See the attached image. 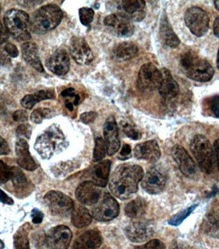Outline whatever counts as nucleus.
Wrapping results in <instances>:
<instances>
[{
    "instance_id": "5fc2aeb1",
    "label": "nucleus",
    "mask_w": 219,
    "mask_h": 249,
    "mask_svg": "<svg viewBox=\"0 0 219 249\" xmlns=\"http://www.w3.org/2000/svg\"><path fill=\"white\" fill-rule=\"evenodd\" d=\"M61 96L66 98V97H71V98H75L76 95L74 94V89L73 88H70L66 89V90L63 91L61 93Z\"/></svg>"
},
{
    "instance_id": "423d86ee",
    "label": "nucleus",
    "mask_w": 219,
    "mask_h": 249,
    "mask_svg": "<svg viewBox=\"0 0 219 249\" xmlns=\"http://www.w3.org/2000/svg\"><path fill=\"white\" fill-rule=\"evenodd\" d=\"M4 24L8 33L17 40L24 41L31 38L29 30L30 17L23 11L11 9L4 16Z\"/></svg>"
},
{
    "instance_id": "7ed1b4c3",
    "label": "nucleus",
    "mask_w": 219,
    "mask_h": 249,
    "mask_svg": "<svg viewBox=\"0 0 219 249\" xmlns=\"http://www.w3.org/2000/svg\"><path fill=\"white\" fill-rule=\"evenodd\" d=\"M63 18L62 10L54 4L40 7L30 18V30L34 34L43 35L57 27Z\"/></svg>"
},
{
    "instance_id": "1a4fd4ad",
    "label": "nucleus",
    "mask_w": 219,
    "mask_h": 249,
    "mask_svg": "<svg viewBox=\"0 0 219 249\" xmlns=\"http://www.w3.org/2000/svg\"><path fill=\"white\" fill-rule=\"evenodd\" d=\"M104 24L110 28L113 34L119 37H131L135 32V26L128 16L123 14H111L104 19Z\"/></svg>"
},
{
    "instance_id": "72a5a7b5",
    "label": "nucleus",
    "mask_w": 219,
    "mask_h": 249,
    "mask_svg": "<svg viewBox=\"0 0 219 249\" xmlns=\"http://www.w3.org/2000/svg\"><path fill=\"white\" fill-rule=\"evenodd\" d=\"M14 249H30L27 231L23 227L14 236Z\"/></svg>"
},
{
    "instance_id": "7c9ffc66",
    "label": "nucleus",
    "mask_w": 219,
    "mask_h": 249,
    "mask_svg": "<svg viewBox=\"0 0 219 249\" xmlns=\"http://www.w3.org/2000/svg\"><path fill=\"white\" fill-rule=\"evenodd\" d=\"M146 204L145 200L138 198L132 201L129 202L126 206L125 213L131 218L141 217L146 213Z\"/></svg>"
},
{
    "instance_id": "4468645a",
    "label": "nucleus",
    "mask_w": 219,
    "mask_h": 249,
    "mask_svg": "<svg viewBox=\"0 0 219 249\" xmlns=\"http://www.w3.org/2000/svg\"><path fill=\"white\" fill-rule=\"evenodd\" d=\"M103 135L106 145L107 153L109 156L116 153L120 148V140L119 137L118 126L114 117L109 116L103 126Z\"/></svg>"
},
{
    "instance_id": "052dcab7",
    "label": "nucleus",
    "mask_w": 219,
    "mask_h": 249,
    "mask_svg": "<svg viewBox=\"0 0 219 249\" xmlns=\"http://www.w3.org/2000/svg\"><path fill=\"white\" fill-rule=\"evenodd\" d=\"M170 249H178L177 245H176V244L174 245V246H172V248H170Z\"/></svg>"
},
{
    "instance_id": "4d7b16f0",
    "label": "nucleus",
    "mask_w": 219,
    "mask_h": 249,
    "mask_svg": "<svg viewBox=\"0 0 219 249\" xmlns=\"http://www.w3.org/2000/svg\"><path fill=\"white\" fill-rule=\"evenodd\" d=\"M65 105H66V108H68L69 110L71 111V112L73 111V108H74V107H73V103L70 102V101H69L68 100H67L66 103H65Z\"/></svg>"
},
{
    "instance_id": "680f3d73",
    "label": "nucleus",
    "mask_w": 219,
    "mask_h": 249,
    "mask_svg": "<svg viewBox=\"0 0 219 249\" xmlns=\"http://www.w3.org/2000/svg\"><path fill=\"white\" fill-rule=\"evenodd\" d=\"M218 69L219 70V50L218 54Z\"/></svg>"
},
{
    "instance_id": "37998d69",
    "label": "nucleus",
    "mask_w": 219,
    "mask_h": 249,
    "mask_svg": "<svg viewBox=\"0 0 219 249\" xmlns=\"http://www.w3.org/2000/svg\"><path fill=\"white\" fill-rule=\"evenodd\" d=\"M97 117V113L95 112H89L82 113L80 115V121L85 124L94 122Z\"/></svg>"
},
{
    "instance_id": "a211bd4d",
    "label": "nucleus",
    "mask_w": 219,
    "mask_h": 249,
    "mask_svg": "<svg viewBox=\"0 0 219 249\" xmlns=\"http://www.w3.org/2000/svg\"><path fill=\"white\" fill-rule=\"evenodd\" d=\"M101 194L99 187L92 181H85L77 188L75 196L80 203L84 205L92 206L98 202Z\"/></svg>"
},
{
    "instance_id": "c756f323",
    "label": "nucleus",
    "mask_w": 219,
    "mask_h": 249,
    "mask_svg": "<svg viewBox=\"0 0 219 249\" xmlns=\"http://www.w3.org/2000/svg\"><path fill=\"white\" fill-rule=\"evenodd\" d=\"M92 216L88 210L81 206L74 207L72 212V222L76 228H86L92 222Z\"/></svg>"
},
{
    "instance_id": "4c0bfd02",
    "label": "nucleus",
    "mask_w": 219,
    "mask_h": 249,
    "mask_svg": "<svg viewBox=\"0 0 219 249\" xmlns=\"http://www.w3.org/2000/svg\"><path fill=\"white\" fill-rule=\"evenodd\" d=\"M94 11L88 7L81 8L79 10V17L81 23L85 26H89L94 19Z\"/></svg>"
},
{
    "instance_id": "f257e3e1",
    "label": "nucleus",
    "mask_w": 219,
    "mask_h": 249,
    "mask_svg": "<svg viewBox=\"0 0 219 249\" xmlns=\"http://www.w3.org/2000/svg\"><path fill=\"white\" fill-rule=\"evenodd\" d=\"M144 175L143 169L140 166L129 163L122 164L113 171L110 179V190L119 199H128L137 192Z\"/></svg>"
},
{
    "instance_id": "e433bc0d",
    "label": "nucleus",
    "mask_w": 219,
    "mask_h": 249,
    "mask_svg": "<svg viewBox=\"0 0 219 249\" xmlns=\"http://www.w3.org/2000/svg\"><path fill=\"white\" fill-rule=\"evenodd\" d=\"M198 205H193L188 208L187 209L183 210L181 212L178 213V214L172 216L169 220V224L173 226H178L181 224L183 220H185L190 214L192 213V212L197 208Z\"/></svg>"
},
{
    "instance_id": "09e8293b",
    "label": "nucleus",
    "mask_w": 219,
    "mask_h": 249,
    "mask_svg": "<svg viewBox=\"0 0 219 249\" xmlns=\"http://www.w3.org/2000/svg\"><path fill=\"white\" fill-rule=\"evenodd\" d=\"M31 216L32 222L36 224L41 223L42 220H43V213L36 208L32 210Z\"/></svg>"
},
{
    "instance_id": "9b49d317",
    "label": "nucleus",
    "mask_w": 219,
    "mask_h": 249,
    "mask_svg": "<svg viewBox=\"0 0 219 249\" xmlns=\"http://www.w3.org/2000/svg\"><path fill=\"white\" fill-rule=\"evenodd\" d=\"M120 208L117 200L109 194L104 196L103 199L92 211L95 219L99 222H109L119 215Z\"/></svg>"
},
{
    "instance_id": "39448f33",
    "label": "nucleus",
    "mask_w": 219,
    "mask_h": 249,
    "mask_svg": "<svg viewBox=\"0 0 219 249\" xmlns=\"http://www.w3.org/2000/svg\"><path fill=\"white\" fill-rule=\"evenodd\" d=\"M190 150L201 170L206 174L212 173L215 167V155L209 140L204 135H196L190 142Z\"/></svg>"
},
{
    "instance_id": "a878e982",
    "label": "nucleus",
    "mask_w": 219,
    "mask_h": 249,
    "mask_svg": "<svg viewBox=\"0 0 219 249\" xmlns=\"http://www.w3.org/2000/svg\"><path fill=\"white\" fill-rule=\"evenodd\" d=\"M160 36L162 42L170 48H176L180 44L179 38L172 29L165 15L162 16L160 22Z\"/></svg>"
},
{
    "instance_id": "b1692460",
    "label": "nucleus",
    "mask_w": 219,
    "mask_h": 249,
    "mask_svg": "<svg viewBox=\"0 0 219 249\" xmlns=\"http://www.w3.org/2000/svg\"><path fill=\"white\" fill-rule=\"evenodd\" d=\"M22 54L24 60L38 72H43L44 68L40 61L37 46L34 42H26L22 45Z\"/></svg>"
},
{
    "instance_id": "412c9836",
    "label": "nucleus",
    "mask_w": 219,
    "mask_h": 249,
    "mask_svg": "<svg viewBox=\"0 0 219 249\" xmlns=\"http://www.w3.org/2000/svg\"><path fill=\"white\" fill-rule=\"evenodd\" d=\"M16 153L18 163L20 167L29 171H34L37 169L38 166L30 155L29 145L25 140L20 139L16 142Z\"/></svg>"
},
{
    "instance_id": "20e7f679",
    "label": "nucleus",
    "mask_w": 219,
    "mask_h": 249,
    "mask_svg": "<svg viewBox=\"0 0 219 249\" xmlns=\"http://www.w3.org/2000/svg\"><path fill=\"white\" fill-rule=\"evenodd\" d=\"M180 64L186 76L196 82H209L214 76V70L212 65L207 60L199 57L192 51L182 54Z\"/></svg>"
},
{
    "instance_id": "a18cd8bd",
    "label": "nucleus",
    "mask_w": 219,
    "mask_h": 249,
    "mask_svg": "<svg viewBox=\"0 0 219 249\" xmlns=\"http://www.w3.org/2000/svg\"><path fill=\"white\" fill-rule=\"evenodd\" d=\"M4 51L12 58L17 57L19 54V51L17 47L12 43L6 44L4 47Z\"/></svg>"
},
{
    "instance_id": "5701e85b",
    "label": "nucleus",
    "mask_w": 219,
    "mask_h": 249,
    "mask_svg": "<svg viewBox=\"0 0 219 249\" xmlns=\"http://www.w3.org/2000/svg\"><path fill=\"white\" fill-rule=\"evenodd\" d=\"M101 244L102 238L98 231H87L75 240L73 249H97Z\"/></svg>"
},
{
    "instance_id": "49530a36",
    "label": "nucleus",
    "mask_w": 219,
    "mask_h": 249,
    "mask_svg": "<svg viewBox=\"0 0 219 249\" xmlns=\"http://www.w3.org/2000/svg\"><path fill=\"white\" fill-rule=\"evenodd\" d=\"M14 120L16 122H25L28 120V113L25 111L17 110L12 115Z\"/></svg>"
},
{
    "instance_id": "c03bdc74",
    "label": "nucleus",
    "mask_w": 219,
    "mask_h": 249,
    "mask_svg": "<svg viewBox=\"0 0 219 249\" xmlns=\"http://www.w3.org/2000/svg\"><path fill=\"white\" fill-rule=\"evenodd\" d=\"M146 249H166L165 245L157 239L150 240L146 245Z\"/></svg>"
},
{
    "instance_id": "58836bf2",
    "label": "nucleus",
    "mask_w": 219,
    "mask_h": 249,
    "mask_svg": "<svg viewBox=\"0 0 219 249\" xmlns=\"http://www.w3.org/2000/svg\"><path fill=\"white\" fill-rule=\"evenodd\" d=\"M51 115V110L48 108H39L36 109L30 115L32 122L35 124H40L44 119L48 118Z\"/></svg>"
},
{
    "instance_id": "6ab92c4d",
    "label": "nucleus",
    "mask_w": 219,
    "mask_h": 249,
    "mask_svg": "<svg viewBox=\"0 0 219 249\" xmlns=\"http://www.w3.org/2000/svg\"><path fill=\"white\" fill-rule=\"evenodd\" d=\"M125 235L129 241L141 244L149 240L153 235L151 226L143 222H133L125 229Z\"/></svg>"
},
{
    "instance_id": "f3484780",
    "label": "nucleus",
    "mask_w": 219,
    "mask_h": 249,
    "mask_svg": "<svg viewBox=\"0 0 219 249\" xmlns=\"http://www.w3.org/2000/svg\"><path fill=\"white\" fill-rule=\"evenodd\" d=\"M49 71L57 76H64L70 68V59L65 50H57L46 62Z\"/></svg>"
},
{
    "instance_id": "e2e57ef3",
    "label": "nucleus",
    "mask_w": 219,
    "mask_h": 249,
    "mask_svg": "<svg viewBox=\"0 0 219 249\" xmlns=\"http://www.w3.org/2000/svg\"><path fill=\"white\" fill-rule=\"evenodd\" d=\"M26 2V3H30V1H25ZM32 2V1H30V3H26V5H32V4H33V5H36L35 3H31Z\"/></svg>"
},
{
    "instance_id": "603ef678",
    "label": "nucleus",
    "mask_w": 219,
    "mask_h": 249,
    "mask_svg": "<svg viewBox=\"0 0 219 249\" xmlns=\"http://www.w3.org/2000/svg\"><path fill=\"white\" fill-rule=\"evenodd\" d=\"M8 34L9 33H8L7 30H5L1 24L0 23V45H1L8 39V38H9Z\"/></svg>"
},
{
    "instance_id": "c9c22d12",
    "label": "nucleus",
    "mask_w": 219,
    "mask_h": 249,
    "mask_svg": "<svg viewBox=\"0 0 219 249\" xmlns=\"http://www.w3.org/2000/svg\"><path fill=\"white\" fill-rule=\"evenodd\" d=\"M122 130L124 134L133 141H138L142 138L141 131L136 127L135 125L128 122H123L121 124Z\"/></svg>"
},
{
    "instance_id": "f8f14e48",
    "label": "nucleus",
    "mask_w": 219,
    "mask_h": 249,
    "mask_svg": "<svg viewBox=\"0 0 219 249\" xmlns=\"http://www.w3.org/2000/svg\"><path fill=\"white\" fill-rule=\"evenodd\" d=\"M70 52L73 59L79 65H89L94 60L92 50L83 37H73L71 39Z\"/></svg>"
},
{
    "instance_id": "8fccbe9b",
    "label": "nucleus",
    "mask_w": 219,
    "mask_h": 249,
    "mask_svg": "<svg viewBox=\"0 0 219 249\" xmlns=\"http://www.w3.org/2000/svg\"><path fill=\"white\" fill-rule=\"evenodd\" d=\"M11 149L7 142L3 137L0 136V156L7 155L10 153Z\"/></svg>"
},
{
    "instance_id": "2eb2a0df",
    "label": "nucleus",
    "mask_w": 219,
    "mask_h": 249,
    "mask_svg": "<svg viewBox=\"0 0 219 249\" xmlns=\"http://www.w3.org/2000/svg\"><path fill=\"white\" fill-rule=\"evenodd\" d=\"M166 181L165 176L155 168H153L144 175L141 185L147 193L156 195L163 191Z\"/></svg>"
},
{
    "instance_id": "dca6fc26",
    "label": "nucleus",
    "mask_w": 219,
    "mask_h": 249,
    "mask_svg": "<svg viewBox=\"0 0 219 249\" xmlns=\"http://www.w3.org/2000/svg\"><path fill=\"white\" fill-rule=\"evenodd\" d=\"M172 156L182 175L191 177L196 174V163L184 147L180 145H174L172 149Z\"/></svg>"
},
{
    "instance_id": "aec40b11",
    "label": "nucleus",
    "mask_w": 219,
    "mask_h": 249,
    "mask_svg": "<svg viewBox=\"0 0 219 249\" xmlns=\"http://www.w3.org/2000/svg\"><path fill=\"white\" fill-rule=\"evenodd\" d=\"M134 155L136 159L156 162L161 157V151L157 142L153 140L138 144L134 149Z\"/></svg>"
},
{
    "instance_id": "a19ab883",
    "label": "nucleus",
    "mask_w": 219,
    "mask_h": 249,
    "mask_svg": "<svg viewBox=\"0 0 219 249\" xmlns=\"http://www.w3.org/2000/svg\"><path fill=\"white\" fill-rule=\"evenodd\" d=\"M11 167L3 161L0 160V184L7 183L11 179Z\"/></svg>"
},
{
    "instance_id": "3c124183",
    "label": "nucleus",
    "mask_w": 219,
    "mask_h": 249,
    "mask_svg": "<svg viewBox=\"0 0 219 249\" xmlns=\"http://www.w3.org/2000/svg\"><path fill=\"white\" fill-rule=\"evenodd\" d=\"M0 201L4 204H9V205L14 204V200L1 190H0Z\"/></svg>"
},
{
    "instance_id": "9d476101",
    "label": "nucleus",
    "mask_w": 219,
    "mask_h": 249,
    "mask_svg": "<svg viewBox=\"0 0 219 249\" xmlns=\"http://www.w3.org/2000/svg\"><path fill=\"white\" fill-rule=\"evenodd\" d=\"M161 79V71L152 63H147L140 69L138 74V88L143 90H155L158 89Z\"/></svg>"
},
{
    "instance_id": "bf43d9fd",
    "label": "nucleus",
    "mask_w": 219,
    "mask_h": 249,
    "mask_svg": "<svg viewBox=\"0 0 219 249\" xmlns=\"http://www.w3.org/2000/svg\"><path fill=\"white\" fill-rule=\"evenodd\" d=\"M4 248H5V244H4V243L0 240V249H3Z\"/></svg>"
},
{
    "instance_id": "cd10ccee",
    "label": "nucleus",
    "mask_w": 219,
    "mask_h": 249,
    "mask_svg": "<svg viewBox=\"0 0 219 249\" xmlns=\"http://www.w3.org/2000/svg\"><path fill=\"white\" fill-rule=\"evenodd\" d=\"M139 52V48L132 42H123L115 46L113 54L119 61H127L132 59Z\"/></svg>"
},
{
    "instance_id": "6e6552de",
    "label": "nucleus",
    "mask_w": 219,
    "mask_h": 249,
    "mask_svg": "<svg viewBox=\"0 0 219 249\" xmlns=\"http://www.w3.org/2000/svg\"><path fill=\"white\" fill-rule=\"evenodd\" d=\"M49 210L54 215H68L74 209V202L70 197L59 191H50L44 197Z\"/></svg>"
},
{
    "instance_id": "2f4dec72",
    "label": "nucleus",
    "mask_w": 219,
    "mask_h": 249,
    "mask_svg": "<svg viewBox=\"0 0 219 249\" xmlns=\"http://www.w3.org/2000/svg\"><path fill=\"white\" fill-rule=\"evenodd\" d=\"M11 179L14 188L17 191H23L27 188L28 186L27 178L19 168L11 167Z\"/></svg>"
},
{
    "instance_id": "393cba45",
    "label": "nucleus",
    "mask_w": 219,
    "mask_h": 249,
    "mask_svg": "<svg viewBox=\"0 0 219 249\" xmlns=\"http://www.w3.org/2000/svg\"><path fill=\"white\" fill-rule=\"evenodd\" d=\"M122 6L126 13L134 21H143L146 15V2L143 0H125Z\"/></svg>"
},
{
    "instance_id": "ea45409f",
    "label": "nucleus",
    "mask_w": 219,
    "mask_h": 249,
    "mask_svg": "<svg viewBox=\"0 0 219 249\" xmlns=\"http://www.w3.org/2000/svg\"><path fill=\"white\" fill-rule=\"evenodd\" d=\"M206 107L211 114L219 119V96L210 97L206 100Z\"/></svg>"
},
{
    "instance_id": "13d9d810",
    "label": "nucleus",
    "mask_w": 219,
    "mask_h": 249,
    "mask_svg": "<svg viewBox=\"0 0 219 249\" xmlns=\"http://www.w3.org/2000/svg\"><path fill=\"white\" fill-rule=\"evenodd\" d=\"M215 6H216V9L219 11V0L214 1Z\"/></svg>"
},
{
    "instance_id": "bb28decb",
    "label": "nucleus",
    "mask_w": 219,
    "mask_h": 249,
    "mask_svg": "<svg viewBox=\"0 0 219 249\" xmlns=\"http://www.w3.org/2000/svg\"><path fill=\"white\" fill-rule=\"evenodd\" d=\"M110 165L111 161L107 160L101 161L92 169L91 173L92 182L97 187H106L109 179Z\"/></svg>"
},
{
    "instance_id": "c85d7f7f",
    "label": "nucleus",
    "mask_w": 219,
    "mask_h": 249,
    "mask_svg": "<svg viewBox=\"0 0 219 249\" xmlns=\"http://www.w3.org/2000/svg\"><path fill=\"white\" fill-rule=\"evenodd\" d=\"M55 98V94L51 90H39L33 94L26 95L22 99L21 104L24 108L30 110L40 101Z\"/></svg>"
},
{
    "instance_id": "79ce46f5",
    "label": "nucleus",
    "mask_w": 219,
    "mask_h": 249,
    "mask_svg": "<svg viewBox=\"0 0 219 249\" xmlns=\"http://www.w3.org/2000/svg\"><path fill=\"white\" fill-rule=\"evenodd\" d=\"M32 127L28 124H23L18 126L17 131L18 136L24 137L29 139L32 134Z\"/></svg>"
},
{
    "instance_id": "473e14b6",
    "label": "nucleus",
    "mask_w": 219,
    "mask_h": 249,
    "mask_svg": "<svg viewBox=\"0 0 219 249\" xmlns=\"http://www.w3.org/2000/svg\"><path fill=\"white\" fill-rule=\"evenodd\" d=\"M204 231L214 238H219V216L210 215L204 222Z\"/></svg>"
},
{
    "instance_id": "f03ea898",
    "label": "nucleus",
    "mask_w": 219,
    "mask_h": 249,
    "mask_svg": "<svg viewBox=\"0 0 219 249\" xmlns=\"http://www.w3.org/2000/svg\"><path fill=\"white\" fill-rule=\"evenodd\" d=\"M69 142L59 125H51L36 138L34 148L44 159L51 158L64 151Z\"/></svg>"
},
{
    "instance_id": "ddd939ff",
    "label": "nucleus",
    "mask_w": 219,
    "mask_h": 249,
    "mask_svg": "<svg viewBox=\"0 0 219 249\" xmlns=\"http://www.w3.org/2000/svg\"><path fill=\"white\" fill-rule=\"evenodd\" d=\"M73 234L66 226H56L49 231L48 246L50 249H68L72 242Z\"/></svg>"
},
{
    "instance_id": "de8ad7c7",
    "label": "nucleus",
    "mask_w": 219,
    "mask_h": 249,
    "mask_svg": "<svg viewBox=\"0 0 219 249\" xmlns=\"http://www.w3.org/2000/svg\"><path fill=\"white\" fill-rule=\"evenodd\" d=\"M131 147L128 144H125L119 154V159L121 160L129 159L131 157Z\"/></svg>"
},
{
    "instance_id": "864d4df0",
    "label": "nucleus",
    "mask_w": 219,
    "mask_h": 249,
    "mask_svg": "<svg viewBox=\"0 0 219 249\" xmlns=\"http://www.w3.org/2000/svg\"><path fill=\"white\" fill-rule=\"evenodd\" d=\"M214 151L215 157L216 158L217 163L219 170V139L216 140L214 143Z\"/></svg>"
},
{
    "instance_id": "6e6d98bb",
    "label": "nucleus",
    "mask_w": 219,
    "mask_h": 249,
    "mask_svg": "<svg viewBox=\"0 0 219 249\" xmlns=\"http://www.w3.org/2000/svg\"><path fill=\"white\" fill-rule=\"evenodd\" d=\"M214 32L215 35L219 38V16L215 20L214 23Z\"/></svg>"
},
{
    "instance_id": "4be33fe9",
    "label": "nucleus",
    "mask_w": 219,
    "mask_h": 249,
    "mask_svg": "<svg viewBox=\"0 0 219 249\" xmlns=\"http://www.w3.org/2000/svg\"><path fill=\"white\" fill-rule=\"evenodd\" d=\"M162 79L158 90L160 95L166 99L174 98L180 92V87L169 70L163 68L161 70Z\"/></svg>"
},
{
    "instance_id": "0eeeda50",
    "label": "nucleus",
    "mask_w": 219,
    "mask_h": 249,
    "mask_svg": "<svg viewBox=\"0 0 219 249\" xmlns=\"http://www.w3.org/2000/svg\"><path fill=\"white\" fill-rule=\"evenodd\" d=\"M184 22L192 34L197 37H202L208 31L210 19L201 8L193 7L188 9L184 14Z\"/></svg>"
},
{
    "instance_id": "f704fd0d",
    "label": "nucleus",
    "mask_w": 219,
    "mask_h": 249,
    "mask_svg": "<svg viewBox=\"0 0 219 249\" xmlns=\"http://www.w3.org/2000/svg\"><path fill=\"white\" fill-rule=\"evenodd\" d=\"M107 148L104 140L102 138L98 137L95 142L94 153H93V161L98 162L104 159L106 155Z\"/></svg>"
}]
</instances>
